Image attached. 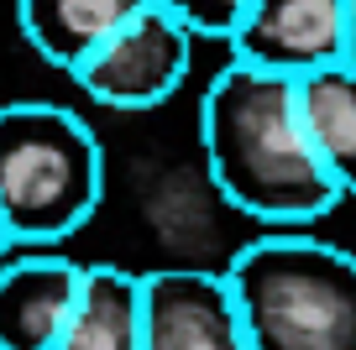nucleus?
I'll return each mask as SVG.
<instances>
[{
	"instance_id": "f257e3e1",
	"label": "nucleus",
	"mask_w": 356,
	"mask_h": 350,
	"mask_svg": "<svg viewBox=\"0 0 356 350\" xmlns=\"http://www.w3.org/2000/svg\"><path fill=\"white\" fill-rule=\"evenodd\" d=\"M200 142L215 194L246 219L314 225L346 199L304 131L289 74L231 58L204 89Z\"/></svg>"
},
{
	"instance_id": "f03ea898",
	"label": "nucleus",
	"mask_w": 356,
	"mask_h": 350,
	"mask_svg": "<svg viewBox=\"0 0 356 350\" xmlns=\"http://www.w3.org/2000/svg\"><path fill=\"white\" fill-rule=\"evenodd\" d=\"M252 350H356V256L299 225L246 241L225 267Z\"/></svg>"
},
{
	"instance_id": "7ed1b4c3",
	"label": "nucleus",
	"mask_w": 356,
	"mask_h": 350,
	"mask_svg": "<svg viewBox=\"0 0 356 350\" xmlns=\"http://www.w3.org/2000/svg\"><path fill=\"white\" fill-rule=\"evenodd\" d=\"M105 152L84 115L47 99L0 105V225L11 246H58L95 219Z\"/></svg>"
},
{
	"instance_id": "20e7f679",
	"label": "nucleus",
	"mask_w": 356,
	"mask_h": 350,
	"mask_svg": "<svg viewBox=\"0 0 356 350\" xmlns=\"http://www.w3.org/2000/svg\"><path fill=\"white\" fill-rule=\"evenodd\" d=\"M194 42L200 37L184 22H173L163 6H147L74 68V84L105 110H157L189 78Z\"/></svg>"
},
{
	"instance_id": "39448f33",
	"label": "nucleus",
	"mask_w": 356,
	"mask_h": 350,
	"mask_svg": "<svg viewBox=\"0 0 356 350\" xmlns=\"http://www.w3.org/2000/svg\"><path fill=\"white\" fill-rule=\"evenodd\" d=\"M142 350H252L225 272H204V267L147 272Z\"/></svg>"
},
{
	"instance_id": "423d86ee",
	"label": "nucleus",
	"mask_w": 356,
	"mask_h": 350,
	"mask_svg": "<svg viewBox=\"0 0 356 350\" xmlns=\"http://www.w3.org/2000/svg\"><path fill=\"white\" fill-rule=\"evenodd\" d=\"M341 32L346 0H252L225 47L241 63L299 78L341 58Z\"/></svg>"
},
{
	"instance_id": "0eeeda50",
	"label": "nucleus",
	"mask_w": 356,
	"mask_h": 350,
	"mask_svg": "<svg viewBox=\"0 0 356 350\" xmlns=\"http://www.w3.org/2000/svg\"><path fill=\"white\" fill-rule=\"evenodd\" d=\"M84 262L47 246L0 267V350H53L84 293Z\"/></svg>"
},
{
	"instance_id": "6e6552de",
	"label": "nucleus",
	"mask_w": 356,
	"mask_h": 350,
	"mask_svg": "<svg viewBox=\"0 0 356 350\" xmlns=\"http://www.w3.org/2000/svg\"><path fill=\"white\" fill-rule=\"evenodd\" d=\"M152 0H16V26L42 63L74 74L115 26H126Z\"/></svg>"
},
{
	"instance_id": "1a4fd4ad",
	"label": "nucleus",
	"mask_w": 356,
	"mask_h": 350,
	"mask_svg": "<svg viewBox=\"0 0 356 350\" xmlns=\"http://www.w3.org/2000/svg\"><path fill=\"white\" fill-rule=\"evenodd\" d=\"M299 89V115L320 152L325 173L335 178L341 194H356V68L351 63H325L293 78Z\"/></svg>"
},
{
	"instance_id": "9d476101",
	"label": "nucleus",
	"mask_w": 356,
	"mask_h": 350,
	"mask_svg": "<svg viewBox=\"0 0 356 350\" xmlns=\"http://www.w3.org/2000/svg\"><path fill=\"white\" fill-rule=\"evenodd\" d=\"M53 350H142V277L126 267H89Z\"/></svg>"
},
{
	"instance_id": "9b49d317",
	"label": "nucleus",
	"mask_w": 356,
	"mask_h": 350,
	"mask_svg": "<svg viewBox=\"0 0 356 350\" xmlns=\"http://www.w3.org/2000/svg\"><path fill=\"white\" fill-rule=\"evenodd\" d=\"M152 6H163L173 22H184L204 42H231V32L241 26L252 0H152Z\"/></svg>"
},
{
	"instance_id": "f8f14e48",
	"label": "nucleus",
	"mask_w": 356,
	"mask_h": 350,
	"mask_svg": "<svg viewBox=\"0 0 356 350\" xmlns=\"http://www.w3.org/2000/svg\"><path fill=\"white\" fill-rule=\"evenodd\" d=\"M341 63L356 68V0H346V32H341Z\"/></svg>"
},
{
	"instance_id": "ddd939ff",
	"label": "nucleus",
	"mask_w": 356,
	"mask_h": 350,
	"mask_svg": "<svg viewBox=\"0 0 356 350\" xmlns=\"http://www.w3.org/2000/svg\"><path fill=\"white\" fill-rule=\"evenodd\" d=\"M6 251H11V235H6V225H0V262H6Z\"/></svg>"
}]
</instances>
